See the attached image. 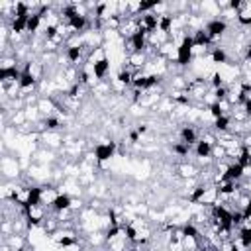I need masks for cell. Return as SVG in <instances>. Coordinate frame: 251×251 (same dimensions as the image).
Returning <instances> with one entry per match:
<instances>
[{"mask_svg":"<svg viewBox=\"0 0 251 251\" xmlns=\"http://www.w3.org/2000/svg\"><path fill=\"white\" fill-rule=\"evenodd\" d=\"M194 55H196V49H194V41H192V35L190 33H184L178 47H176V57H175V63L178 67H190L192 61H194Z\"/></svg>","mask_w":251,"mask_h":251,"instance_id":"1","label":"cell"},{"mask_svg":"<svg viewBox=\"0 0 251 251\" xmlns=\"http://www.w3.org/2000/svg\"><path fill=\"white\" fill-rule=\"evenodd\" d=\"M116 151H118V143H116L114 139H106V141H100V143L94 145L92 155H94V161H96L98 165H104V163H108L110 159H114Z\"/></svg>","mask_w":251,"mask_h":251,"instance_id":"2","label":"cell"},{"mask_svg":"<svg viewBox=\"0 0 251 251\" xmlns=\"http://www.w3.org/2000/svg\"><path fill=\"white\" fill-rule=\"evenodd\" d=\"M204 29L208 31V35L212 37V41H216V39H222V37L227 33L229 24H227L222 16H218V18H210V20H206V22H204Z\"/></svg>","mask_w":251,"mask_h":251,"instance_id":"3","label":"cell"},{"mask_svg":"<svg viewBox=\"0 0 251 251\" xmlns=\"http://www.w3.org/2000/svg\"><path fill=\"white\" fill-rule=\"evenodd\" d=\"M35 84H37V76L31 73L29 61H25L24 67H22V76H20V80H18V88H20V94H18V96H24V92L31 90Z\"/></svg>","mask_w":251,"mask_h":251,"instance_id":"4","label":"cell"},{"mask_svg":"<svg viewBox=\"0 0 251 251\" xmlns=\"http://www.w3.org/2000/svg\"><path fill=\"white\" fill-rule=\"evenodd\" d=\"M73 202H75V198H73V194L71 192H59L57 196H55V200L51 202V210L57 214V216H61V214H65V212H71L73 210Z\"/></svg>","mask_w":251,"mask_h":251,"instance_id":"5","label":"cell"},{"mask_svg":"<svg viewBox=\"0 0 251 251\" xmlns=\"http://www.w3.org/2000/svg\"><path fill=\"white\" fill-rule=\"evenodd\" d=\"M90 67H92V76H94V80H104V78L108 76V73H110L112 63H110V57H108V55H102L100 59L92 61Z\"/></svg>","mask_w":251,"mask_h":251,"instance_id":"6","label":"cell"},{"mask_svg":"<svg viewBox=\"0 0 251 251\" xmlns=\"http://www.w3.org/2000/svg\"><path fill=\"white\" fill-rule=\"evenodd\" d=\"M33 206H43V188L37 186V184L27 186L25 200H24V208H33Z\"/></svg>","mask_w":251,"mask_h":251,"instance_id":"7","label":"cell"},{"mask_svg":"<svg viewBox=\"0 0 251 251\" xmlns=\"http://www.w3.org/2000/svg\"><path fill=\"white\" fill-rule=\"evenodd\" d=\"M84 47H86L84 41L75 43V45H65V59H67V63H71L73 67L78 65V61L84 57Z\"/></svg>","mask_w":251,"mask_h":251,"instance_id":"8","label":"cell"},{"mask_svg":"<svg viewBox=\"0 0 251 251\" xmlns=\"http://www.w3.org/2000/svg\"><path fill=\"white\" fill-rule=\"evenodd\" d=\"M247 175V169L243 165H239L237 161L227 163V169L224 173V180H231V182H239L243 176Z\"/></svg>","mask_w":251,"mask_h":251,"instance_id":"9","label":"cell"},{"mask_svg":"<svg viewBox=\"0 0 251 251\" xmlns=\"http://www.w3.org/2000/svg\"><path fill=\"white\" fill-rule=\"evenodd\" d=\"M178 137H180L178 141H182V143H186V145H190V147H194V145L200 141V137H198V129H196L194 126H190V124H186V126L180 127Z\"/></svg>","mask_w":251,"mask_h":251,"instance_id":"10","label":"cell"},{"mask_svg":"<svg viewBox=\"0 0 251 251\" xmlns=\"http://www.w3.org/2000/svg\"><path fill=\"white\" fill-rule=\"evenodd\" d=\"M214 145H216V143H210V141H206V139L200 137V141L194 145V155H196L200 161H208V159L212 157Z\"/></svg>","mask_w":251,"mask_h":251,"instance_id":"11","label":"cell"},{"mask_svg":"<svg viewBox=\"0 0 251 251\" xmlns=\"http://www.w3.org/2000/svg\"><path fill=\"white\" fill-rule=\"evenodd\" d=\"M133 76H135V73L129 69V67H122L120 71H118V75H116V78H114V82L118 84V86H131V82H133Z\"/></svg>","mask_w":251,"mask_h":251,"instance_id":"12","label":"cell"},{"mask_svg":"<svg viewBox=\"0 0 251 251\" xmlns=\"http://www.w3.org/2000/svg\"><path fill=\"white\" fill-rule=\"evenodd\" d=\"M233 122V118H231V114H224V116H220V118H216L214 120V131L216 133H227V131H231V124Z\"/></svg>","mask_w":251,"mask_h":251,"instance_id":"13","label":"cell"},{"mask_svg":"<svg viewBox=\"0 0 251 251\" xmlns=\"http://www.w3.org/2000/svg\"><path fill=\"white\" fill-rule=\"evenodd\" d=\"M233 241L239 245L241 251L251 249V229H249V227H239V229H237V235H235Z\"/></svg>","mask_w":251,"mask_h":251,"instance_id":"14","label":"cell"},{"mask_svg":"<svg viewBox=\"0 0 251 251\" xmlns=\"http://www.w3.org/2000/svg\"><path fill=\"white\" fill-rule=\"evenodd\" d=\"M210 61H212L214 65L226 67L227 61H229V55H227V51H226L224 47H212V51H210Z\"/></svg>","mask_w":251,"mask_h":251,"instance_id":"15","label":"cell"},{"mask_svg":"<svg viewBox=\"0 0 251 251\" xmlns=\"http://www.w3.org/2000/svg\"><path fill=\"white\" fill-rule=\"evenodd\" d=\"M41 25H43V14H41L39 10H37V12H31L29 22H27V31H25V33L35 35V33L41 29Z\"/></svg>","mask_w":251,"mask_h":251,"instance_id":"16","label":"cell"},{"mask_svg":"<svg viewBox=\"0 0 251 251\" xmlns=\"http://www.w3.org/2000/svg\"><path fill=\"white\" fill-rule=\"evenodd\" d=\"M206 190H208L206 184H196L194 188H190V192H188V196H186L188 204H200L202 198H204V194H206Z\"/></svg>","mask_w":251,"mask_h":251,"instance_id":"17","label":"cell"},{"mask_svg":"<svg viewBox=\"0 0 251 251\" xmlns=\"http://www.w3.org/2000/svg\"><path fill=\"white\" fill-rule=\"evenodd\" d=\"M145 61H147V55L145 53H129L127 55V63H129V69L131 71H139L145 67Z\"/></svg>","mask_w":251,"mask_h":251,"instance_id":"18","label":"cell"},{"mask_svg":"<svg viewBox=\"0 0 251 251\" xmlns=\"http://www.w3.org/2000/svg\"><path fill=\"white\" fill-rule=\"evenodd\" d=\"M41 124H43L41 127H43L45 131H57V129H59V127L63 126L61 118H59V116H55V114H51V116H45Z\"/></svg>","mask_w":251,"mask_h":251,"instance_id":"19","label":"cell"},{"mask_svg":"<svg viewBox=\"0 0 251 251\" xmlns=\"http://www.w3.org/2000/svg\"><path fill=\"white\" fill-rule=\"evenodd\" d=\"M178 173H180V176L182 178H194L196 176V173H198V169L192 165V163H182V165H178V169H176Z\"/></svg>","mask_w":251,"mask_h":251,"instance_id":"20","label":"cell"},{"mask_svg":"<svg viewBox=\"0 0 251 251\" xmlns=\"http://www.w3.org/2000/svg\"><path fill=\"white\" fill-rule=\"evenodd\" d=\"M190 149H192V147L186 145V143H182V141H175V143H173V153L178 155V157H188Z\"/></svg>","mask_w":251,"mask_h":251,"instance_id":"21","label":"cell"},{"mask_svg":"<svg viewBox=\"0 0 251 251\" xmlns=\"http://www.w3.org/2000/svg\"><path fill=\"white\" fill-rule=\"evenodd\" d=\"M241 110H243V114H245V118H249L251 120V96L241 104Z\"/></svg>","mask_w":251,"mask_h":251,"instance_id":"22","label":"cell"},{"mask_svg":"<svg viewBox=\"0 0 251 251\" xmlns=\"http://www.w3.org/2000/svg\"><path fill=\"white\" fill-rule=\"evenodd\" d=\"M133 251H149V249H145V247H135Z\"/></svg>","mask_w":251,"mask_h":251,"instance_id":"23","label":"cell"},{"mask_svg":"<svg viewBox=\"0 0 251 251\" xmlns=\"http://www.w3.org/2000/svg\"><path fill=\"white\" fill-rule=\"evenodd\" d=\"M218 251H220V249H218Z\"/></svg>","mask_w":251,"mask_h":251,"instance_id":"24","label":"cell"}]
</instances>
